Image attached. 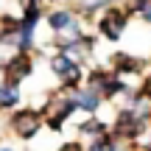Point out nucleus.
Masks as SVG:
<instances>
[{
  "instance_id": "nucleus-6",
  "label": "nucleus",
  "mask_w": 151,
  "mask_h": 151,
  "mask_svg": "<svg viewBox=\"0 0 151 151\" xmlns=\"http://www.w3.org/2000/svg\"><path fill=\"white\" fill-rule=\"evenodd\" d=\"M0 70H3V81L20 84L22 78H28L34 73V59H31V53H14L6 62H0Z\"/></svg>"
},
{
  "instance_id": "nucleus-8",
  "label": "nucleus",
  "mask_w": 151,
  "mask_h": 151,
  "mask_svg": "<svg viewBox=\"0 0 151 151\" xmlns=\"http://www.w3.org/2000/svg\"><path fill=\"white\" fill-rule=\"evenodd\" d=\"M70 95L76 98V104H78V109L81 112H87V115H95L98 109H101V104H104V95L98 90H92V87H78V90H73Z\"/></svg>"
},
{
  "instance_id": "nucleus-5",
  "label": "nucleus",
  "mask_w": 151,
  "mask_h": 151,
  "mask_svg": "<svg viewBox=\"0 0 151 151\" xmlns=\"http://www.w3.org/2000/svg\"><path fill=\"white\" fill-rule=\"evenodd\" d=\"M42 126H45V118H42L39 109H20V112L11 118V132H14L20 140H31Z\"/></svg>"
},
{
  "instance_id": "nucleus-3",
  "label": "nucleus",
  "mask_w": 151,
  "mask_h": 151,
  "mask_svg": "<svg viewBox=\"0 0 151 151\" xmlns=\"http://www.w3.org/2000/svg\"><path fill=\"white\" fill-rule=\"evenodd\" d=\"M132 20V9H120V6H109L104 9V14L98 17V34H104L106 39L118 42L126 34V25Z\"/></svg>"
},
{
  "instance_id": "nucleus-2",
  "label": "nucleus",
  "mask_w": 151,
  "mask_h": 151,
  "mask_svg": "<svg viewBox=\"0 0 151 151\" xmlns=\"http://www.w3.org/2000/svg\"><path fill=\"white\" fill-rule=\"evenodd\" d=\"M146 126H148V120H143L140 115H134L129 106H123L118 115H115V123H112V134L118 137V140H123V143H137L143 137V132H146Z\"/></svg>"
},
{
  "instance_id": "nucleus-14",
  "label": "nucleus",
  "mask_w": 151,
  "mask_h": 151,
  "mask_svg": "<svg viewBox=\"0 0 151 151\" xmlns=\"http://www.w3.org/2000/svg\"><path fill=\"white\" fill-rule=\"evenodd\" d=\"M137 92H140V95L151 104V76H146V78H143V84H140V90H137Z\"/></svg>"
},
{
  "instance_id": "nucleus-12",
  "label": "nucleus",
  "mask_w": 151,
  "mask_h": 151,
  "mask_svg": "<svg viewBox=\"0 0 151 151\" xmlns=\"http://www.w3.org/2000/svg\"><path fill=\"white\" fill-rule=\"evenodd\" d=\"M132 9L140 14L143 22H148V25H151V0H132Z\"/></svg>"
},
{
  "instance_id": "nucleus-16",
  "label": "nucleus",
  "mask_w": 151,
  "mask_h": 151,
  "mask_svg": "<svg viewBox=\"0 0 151 151\" xmlns=\"http://www.w3.org/2000/svg\"><path fill=\"white\" fill-rule=\"evenodd\" d=\"M143 151H151V140H148V143H146V146H143Z\"/></svg>"
},
{
  "instance_id": "nucleus-18",
  "label": "nucleus",
  "mask_w": 151,
  "mask_h": 151,
  "mask_svg": "<svg viewBox=\"0 0 151 151\" xmlns=\"http://www.w3.org/2000/svg\"><path fill=\"white\" fill-rule=\"evenodd\" d=\"M50 3H53V0H50Z\"/></svg>"
},
{
  "instance_id": "nucleus-15",
  "label": "nucleus",
  "mask_w": 151,
  "mask_h": 151,
  "mask_svg": "<svg viewBox=\"0 0 151 151\" xmlns=\"http://www.w3.org/2000/svg\"><path fill=\"white\" fill-rule=\"evenodd\" d=\"M59 151H87V146H81V143L76 140V143H65V146H59Z\"/></svg>"
},
{
  "instance_id": "nucleus-9",
  "label": "nucleus",
  "mask_w": 151,
  "mask_h": 151,
  "mask_svg": "<svg viewBox=\"0 0 151 151\" xmlns=\"http://www.w3.org/2000/svg\"><path fill=\"white\" fill-rule=\"evenodd\" d=\"M76 11H70V9H56V11H50L48 14V25L53 28L56 34H62V31H67L70 25H76Z\"/></svg>"
},
{
  "instance_id": "nucleus-11",
  "label": "nucleus",
  "mask_w": 151,
  "mask_h": 151,
  "mask_svg": "<svg viewBox=\"0 0 151 151\" xmlns=\"http://www.w3.org/2000/svg\"><path fill=\"white\" fill-rule=\"evenodd\" d=\"M78 134H81V137H90V140H95V137L109 134V126L104 123V120H98L95 115H90L84 123H78Z\"/></svg>"
},
{
  "instance_id": "nucleus-7",
  "label": "nucleus",
  "mask_w": 151,
  "mask_h": 151,
  "mask_svg": "<svg viewBox=\"0 0 151 151\" xmlns=\"http://www.w3.org/2000/svg\"><path fill=\"white\" fill-rule=\"evenodd\" d=\"M109 67H112V73H118L120 78H126V76H137L143 70V59H137V56H132V53H112L109 56Z\"/></svg>"
},
{
  "instance_id": "nucleus-13",
  "label": "nucleus",
  "mask_w": 151,
  "mask_h": 151,
  "mask_svg": "<svg viewBox=\"0 0 151 151\" xmlns=\"http://www.w3.org/2000/svg\"><path fill=\"white\" fill-rule=\"evenodd\" d=\"M109 6H115V0H87L84 3V17H92V11L109 9Z\"/></svg>"
},
{
  "instance_id": "nucleus-10",
  "label": "nucleus",
  "mask_w": 151,
  "mask_h": 151,
  "mask_svg": "<svg viewBox=\"0 0 151 151\" xmlns=\"http://www.w3.org/2000/svg\"><path fill=\"white\" fill-rule=\"evenodd\" d=\"M20 101H22V95H20V84L0 81V109H14Z\"/></svg>"
},
{
  "instance_id": "nucleus-1",
  "label": "nucleus",
  "mask_w": 151,
  "mask_h": 151,
  "mask_svg": "<svg viewBox=\"0 0 151 151\" xmlns=\"http://www.w3.org/2000/svg\"><path fill=\"white\" fill-rule=\"evenodd\" d=\"M78 109V104H76V98L73 95H56V98H50L48 104H45L39 112H42V118H45V126H48L50 132H62L65 129V123L70 120V115Z\"/></svg>"
},
{
  "instance_id": "nucleus-4",
  "label": "nucleus",
  "mask_w": 151,
  "mask_h": 151,
  "mask_svg": "<svg viewBox=\"0 0 151 151\" xmlns=\"http://www.w3.org/2000/svg\"><path fill=\"white\" fill-rule=\"evenodd\" d=\"M50 70L56 73V78H62V90L73 92V90L81 87V65L73 62L65 50H59V53L50 56Z\"/></svg>"
},
{
  "instance_id": "nucleus-17",
  "label": "nucleus",
  "mask_w": 151,
  "mask_h": 151,
  "mask_svg": "<svg viewBox=\"0 0 151 151\" xmlns=\"http://www.w3.org/2000/svg\"><path fill=\"white\" fill-rule=\"evenodd\" d=\"M0 151H11V148H6V146H0Z\"/></svg>"
}]
</instances>
